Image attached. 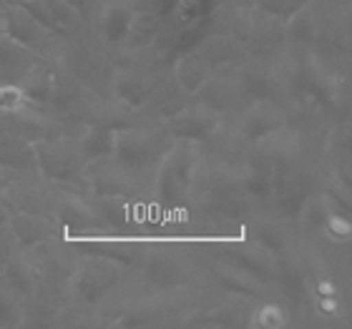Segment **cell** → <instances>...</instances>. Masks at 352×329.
<instances>
[{
	"mask_svg": "<svg viewBox=\"0 0 352 329\" xmlns=\"http://www.w3.org/2000/svg\"><path fill=\"white\" fill-rule=\"evenodd\" d=\"M206 13V0H174V15L176 21L186 23H197L199 18H204Z\"/></svg>",
	"mask_w": 352,
	"mask_h": 329,
	"instance_id": "cell-29",
	"label": "cell"
},
{
	"mask_svg": "<svg viewBox=\"0 0 352 329\" xmlns=\"http://www.w3.org/2000/svg\"><path fill=\"white\" fill-rule=\"evenodd\" d=\"M33 151H36L41 174L51 181H74L83 166L78 146L68 144V141H38Z\"/></svg>",
	"mask_w": 352,
	"mask_h": 329,
	"instance_id": "cell-2",
	"label": "cell"
},
{
	"mask_svg": "<svg viewBox=\"0 0 352 329\" xmlns=\"http://www.w3.org/2000/svg\"><path fill=\"white\" fill-rule=\"evenodd\" d=\"M0 33H3V25H0Z\"/></svg>",
	"mask_w": 352,
	"mask_h": 329,
	"instance_id": "cell-34",
	"label": "cell"
},
{
	"mask_svg": "<svg viewBox=\"0 0 352 329\" xmlns=\"http://www.w3.org/2000/svg\"><path fill=\"white\" fill-rule=\"evenodd\" d=\"M315 309H317V315L327 317V319L342 315V304H340V297H317V299H315Z\"/></svg>",
	"mask_w": 352,
	"mask_h": 329,
	"instance_id": "cell-31",
	"label": "cell"
},
{
	"mask_svg": "<svg viewBox=\"0 0 352 329\" xmlns=\"http://www.w3.org/2000/svg\"><path fill=\"white\" fill-rule=\"evenodd\" d=\"M324 236L335 244H347L352 236V221L347 216V212H338V209H330L327 219L322 224Z\"/></svg>",
	"mask_w": 352,
	"mask_h": 329,
	"instance_id": "cell-23",
	"label": "cell"
},
{
	"mask_svg": "<svg viewBox=\"0 0 352 329\" xmlns=\"http://www.w3.org/2000/svg\"><path fill=\"white\" fill-rule=\"evenodd\" d=\"M197 141H182V144H176L174 151L166 154L162 168H159V176H156V191L164 204L174 206L186 196L194 174H197Z\"/></svg>",
	"mask_w": 352,
	"mask_h": 329,
	"instance_id": "cell-1",
	"label": "cell"
},
{
	"mask_svg": "<svg viewBox=\"0 0 352 329\" xmlns=\"http://www.w3.org/2000/svg\"><path fill=\"white\" fill-rule=\"evenodd\" d=\"M217 277L229 292L252 294V274L236 269V266H217Z\"/></svg>",
	"mask_w": 352,
	"mask_h": 329,
	"instance_id": "cell-24",
	"label": "cell"
},
{
	"mask_svg": "<svg viewBox=\"0 0 352 329\" xmlns=\"http://www.w3.org/2000/svg\"><path fill=\"white\" fill-rule=\"evenodd\" d=\"M23 322V309L15 302V294L0 289V327H15Z\"/></svg>",
	"mask_w": 352,
	"mask_h": 329,
	"instance_id": "cell-28",
	"label": "cell"
},
{
	"mask_svg": "<svg viewBox=\"0 0 352 329\" xmlns=\"http://www.w3.org/2000/svg\"><path fill=\"white\" fill-rule=\"evenodd\" d=\"M274 186V179H272L270 168H252L247 174V189L254 194V196H267Z\"/></svg>",
	"mask_w": 352,
	"mask_h": 329,
	"instance_id": "cell-30",
	"label": "cell"
},
{
	"mask_svg": "<svg viewBox=\"0 0 352 329\" xmlns=\"http://www.w3.org/2000/svg\"><path fill=\"white\" fill-rule=\"evenodd\" d=\"M113 146H116V131L96 126L86 131V136L78 144V151H81L83 161H96V159H111Z\"/></svg>",
	"mask_w": 352,
	"mask_h": 329,
	"instance_id": "cell-11",
	"label": "cell"
},
{
	"mask_svg": "<svg viewBox=\"0 0 352 329\" xmlns=\"http://www.w3.org/2000/svg\"><path fill=\"white\" fill-rule=\"evenodd\" d=\"M58 219L66 227V231L76 236H98L96 229H109L101 221V216L94 212V206L76 196H63L58 201Z\"/></svg>",
	"mask_w": 352,
	"mask_h": 329,
	"instance_id": "cell-5",
	"label": "cell"
},
{
	"mask_svg": "<svg viewBox=\"0 0 352 329\" xmlns=\"http://www.w3.org/2000/svg\"><path fill=\"white\" fill-rule=\"evenodd\" d=\"M279 126H282L279 113L264 101H259L257 106L242 118V133L247 141L270 139V136H274V133L279 131Z\"/></svg>",
	"mask_w": 352,
	"mask_h": 329,
	"instance_id": "cell-7",
	"label": "cell"
},
{
	"mask_svg": "<svg viewBox=\"0 0 352 329\" xmlns=\"http://www.w3.org/2000/svg\"><path fill=\"white\" fill-rule=\"evenodd\" d=\"M254 244L270 251V254H282L287 247H289V236L285 234V229H279L277 224L272 221H262L254 227Z\"/></svg>",
	"mask_w": 352,
	"mask_h": 329,
	"instance_id": "cell-20",
	"label": "cell"
},
{
	"mask_svg": "<svg viewBox=\"0 0 352 329\" xmlns=\"http://www.w3.org/2000/svg\"><path fill=\"white\" fill-rule=\"evenodd\" d=\"M174 78L182 86V91L197 95V91L209 78V63H206V58L201 53H184L182 58L176 60Z\"/></svg>",
	"mask_w": 352,
	"mask_h": 329,
	"instance_id": "cell-8",
	"label": "cell"
},
{
	"mask_svg": "<svg viewBox=\"0 0 352 329\" xmlns=\"http://www.w3.org/2000/svg\"><path fill=\"white\" fill-rule=\"evenodd\" d=\"M13 256V249H10V244H8V239L3 234H0V274H3V266H6V262Z\"/></svg>",
	"mask_w": 352,
	"mask_h": 329,
	"instance_id": "cell-33",
	"label": "cell"
},
{
	"mask_svg": "<svg viewBox=\"0 0 352 329\" xmlns=\"http://www.w3.org/2000/svg\"><path fill=\"white\" fill-rule=\"evenodd\" d=\"M217 126H219V116L199 106V109H186L176 113L169 121V131L179 141H204L212 133H217Z\"/></svg>",
	"mask_w": 352,
	"mask_h": 329,
	"instance_id": "cell-4",
	"label": "cell"
},
{
	"mask_svg": "<svg viewBox=\"0 0 352 329\" xmlns=\"http://www.w3.org/2000/svg\"><path fill=\"white\" fill-rule=\"evenodd\" d=\"M113 93H116L118 101H124L126 106L136 109V106H144V103H146L148 88L141 76L121 71V73H116V78H113Z\"/></svg>",
	"mask_w": 352,
	"mask_h": 329,
	"instance_id": "cell-14",
	"label": "cell"
},
{
	"mask_svg": "<svg viewBox=\"0 0 352 329\" xmlns=\"http://www.w3.org/2000/svg\"><path fill=\"white\" fill-rule=\"evenodd\" d=\"M111 284H113V277H106L103 271H96V269H81L74 282L76 294H78L83 302L103 299L106 292L111 289Z\"/></svg>",
	"mask_w": 352,
	"mask_h": 329,
	"instance_id": "cell-15",
	"label": "cell"
},
{
	"mask_svg": "<svg viewBox=\"0 0 352 329\" xmlns=\"http://www.w3.org/2000/svg\"><path fill=\"white\" fill-rule=\"evenodd\" d=\"M289 36L300 43H309L317 36V18L309 8H297L289 18Z\"/></svg>",
	"mask_w": 352,
	"mask_h": 329,
	"instance_id": "cell-22",
	"label": "cell"
},
{
	"mask_svg": "<svg viewBox=\"0 0 352 329\" xmlns=\"http://www.w3.org/2000/svg\"><path fill=\"white\" fill-rule=\"evenodd\" d=\"M327 214H330V204H327V198H312V201L307 204V209L302 212V224H305L307 231L322 229Z\"/></svg>",
	"mask_w": 352,
	"mask_h": 329,
	"instance_id": "cell-27",
	"label": "cell"
},
{
	"mask_svg": "<svg viewBox=\"0 0 352 329\" xmlns=\"http://www.w3.org/2000/svg\"><path fill=\"white\" fill-rule=\"evenodd\" d=\"M43 30L33 18H30L21 5L10 8L6 13V23H3V33L18 41L21 45H36L38 38H43Z\"/></svg>",
	"mask_w": 352,
	"mask_h": 329,
	"instance_id": "cell-10",
	"label": "cell"
},
{
	"mask_svg": "<svg viewBox=\"0 0 352 329\" xmlns=\"http://www.w3.org/2000/svg\"><path fill=\"white\" fill-rule=\"evenodd\" d=\"M317 297H338V286H335V282H330V279H320L315 286Z\"/></svg>",
	"mask_w": 352,
	"mask_h": 329,
	"instance_id": "cell-32",
	"label": "cell"
},
{
	"mask_svg": "<svg viewBox=\"0 0 352 329\" xmlns=\"http://www.w3.org/2000/svg\"><path fill=\"white\" fill-rule=\"evenodd\" d=\"M8 224L13 229V239L21 247H33V244L45 239V224L36 219L33 214H13Z\"/></svg>",
	"mask_w": 352,
	"mask_h": 329,
	"instance_id": "cell-16",
	"label": "cell"
},
{
	"mask_svg": "<svg viewBox=\"0 0 352 329\" xmlns=\"http://www.w3.org/2000/svg\"><path fill=\"white\" fill-rule=\"evenodd\" d=\"M94 212L101 216L106 227H126L131 221L129 206L121 196H98L94 204Z\"/></svg>",
	"mask_w": 352,
	"mask_h": 329,
	"instance_id": "cell-19",
	"label": "cell"
},
{
	"mask_svg": "<svg viewBox=\"0 0 352 329\" xmlns=\"http://www.w3.org/2000/svg\"><path fill=\"white\" fill-rule=\"evenodd\" d=\"M239 269L252 274L254 279H267L272 274V254L264 251L259 244L239 249Z\"/></svg>",
	"mask_w": 352,
	"mask_h": 329,
	"instance_id": "cell-18",
	"label": "cell"
},
{
	"mask_svg": "<svg viewBox=\"0 0 352 329\" xmlns=\"http://www.w3.org/2000/svg\"><path fill=\"white\" fill-rule=\"evenodd\" d=\"M111 156H113L116 166L129 176L151 166L154 148H151V141L144 133L129 128V131H116V146H113V154Z\"/></svg>",
	"mask_w": 352,
	"mask_h": 329,
	"instance_id": "cell-3",
	"label": "cell"
},
{
	"mask_svg": "<svg viewBox=\"0 0 352 329\" xmlns=\"http://www.w3.org/2000/svg\"><path fill=\"white\" fill-rule=\"evenodd\" d=\"M28 106V98L18 83H3L0 86V113H21Z\"/></svg>",
	"mask_w": 352,
	"mask_h": 329,
	"instance_id": "cell-25",
	"label": "cell"
},
{
	"mask_svg": "<svg viewBox=\"0 0 352 329\" xmlns=\"http://www.w3.org/2000/svg\"><path fill=\"white\" fill-rule=\"evenodd\" d=\"M197 95L204 109H209L212 113L219 116V113H229V111L236 109L242 88L227 81V78H206L204 86L197 91Z\"/></svg>",
	"mask_w": 352,
	"mask_h": 329,
	"instance_id": "cell-6",
	"label": "cell"
},
{
	"mask_svg": "<svg viewBox=\"0 0 352 329\" xmlns=\"http://www.w3.org/2000/svg\"><path fill=\"white\" fill-rule=\"evenodd\" d=\"M23 88V93L25 98L33 103H45L48 101V95L53 93V73L48 68H41V66H33L28 73L23 76V81L18 83Z\"/></svg>",
	"mask_w": 352,
	"mask_h": 329,
	"instance_id": "cell-17",
	"label": "cell"
},
{
	"mask_svg": "<svg viewBox=\"0 0 352 329\" xmlns=\"http://www.w3.org/2000/svg\"><path fill=\"white\" fill-rule=\"evenodd\" d=\"M15 5H21L41 28H45V30L58 28V25H56V18H53V13H51L48 0H15Z\"/></svg>",
	"mask_w": 352,
	"mask_h": 329,
	"instance_id": "cell-26",
	"label": "cell"
},
{
	"mask_svg": "<svg viewBox=\"0 0 352 329\" xmlns=\"http://www.w3.org/2000/svg\"><path fill=\"white\" fill-rule=\"evenodd\" d=\"M133 21H136V13H133L131 5H126V3H111L106 10H103V21H101V28H103V36L109 38L111 43H121L129 38V33L133 30Z\"/></svg>",
	"mask_w": 352,
	"mask_h": 329,
	"instance_id": "cell-9",
	"label": "cell"
},
{
	"mask_svg": "<svg viewBox=\"0 0 352 329\" xmlns=\"http://www.w3.org/2000/svg\"><path fill=\"white\" fill-rule=\"evenodd\" d=\"M250 324L259 329H282L287 324V312L277 302H264L252 312Z\"/></svg>",
	"mask_w": 352,
	"mask_h": 329,
	"instance_id": "cell-21",
	"label": "cell"
},
{
	"mask_svg": "<svg viewBox=\"0 0 352 329\" xmlns=\"http://www.w3.org/2000/svg\"><path fill=\"white\" fill-rule=\"evenodd\" d=\"M0 277L6 279L8 289L13 294L30 297V294L36 292V274H33V269H30L23 259H18V256H10V259H8Z\"/></svg>",
	"mask_w": 352,
	"mask_h": 329,
	"instance_id": "cell-13",
	"label": "cell"
},
{
	"mask_svg": "<svg viewBox=\"0 0 352 329\" xmlns=\"http://www.w3.org/2000/svg\"><path fill=\"white\" fill-rule=\"evenodd\" d=\"M91 179H94L96 196H121L124 194L126 174L116 166V161L96 159V174Z\"/></svg>",
	"mask_w": 352,
	"mask_h": 329,
	"instance_id": "cell-12",
	"label": "cell"
}]
</instances>
